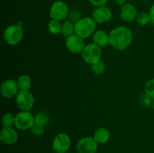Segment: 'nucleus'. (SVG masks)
Here are the masks:
<instances>
[{"label":"nucleus","instance_id":"f257e3e1","mask_svg":"<svg viewBox=\"0 0 154 153\" xmlns=\"http://www.w3.org/2000/svg\"><path fill=\"white\" fill-rule=\"evenodd\" d=\"M132 41V32L126 26H117L109 33V45L118 50H124Z\"/></svg>","mask_w":154,"mask_h":153},{"label":"nucleus","instance_id":"f03ea898","mask_svg":"<svg viewBox=\"0 0 154 153\" xmlns=\"http://www.w3.org/2000/svg\"><path fill=\"white\" fill-rule=\"evenodd\" d=\"M96 23L93 17L84 16L75 24V34L82 38H87L96 32Z\"/></svg>","mask_w":154,"mask_h":153},{"label":"nucleus","instance_id":"7ed1b4c3","mask_svg":"<svg viewBox=\"0 0 154 153\" xmlns=\"http://www.w3.org/2000/svg\"><path fill=\"white\" fill-rule=\"evenodd\" d=\"M3 38L6 43L11 46L19 44L23 38V30L20 24L11 25L5 29Z\"/></svg>","mask_w":154,"mask_h":153},{"label":"nucleus","instance_id":"20e7f679","mask_svg":"<svg viewBox=\"0 0 154 153\" xmlns=\"http://www.w3.org/2000/svg\"><path fill=\"white\" fill-rule=\"evenodd\" d=\"M102 54V51L101 46L95 43H91L85 45L81 52V56L86 63L93 64L100 61Z\"/></svg>","mask_w":154,"mask_h":153},{"label":"nucleus","instance_id":"39448f33","mask_svg":"<svg viewBox=\"0 0 154 153\" xmlns=\"http://www.w3.org/2000/svg\"><path fill=\"white\" fill-rule=\"evenodd\" d=\"M69 8L65 2L58 0L51 4L49 14L51 20L62 21L68 18Z\"/></svg>","mask_w":154,"mask_h":153},{"label":"nucleus","instance_id":"423d86ee","mask_svg":"<svg viewBox=\"0 0 154 153\" xmlns=\"http://www.w3.org/2000/svg\"><path fill=\"white\" fill-rule=\"evenodd\" d=\"M34 96L29 90H20L17 94V106L21 110L29 111L34 106Z\"/></svg>","mask_w":154,"mask_h":153},{"label":"nucleus","instance_id":"0eeeda50","mask_svg":"<svg viewBox=\"0 0 154 153\" xmlns=\"http://www.w3.org/2000/svg\"><path fill=\"white\" fill-rule=\"evenodd\" d=\"M35 122V115L29 111L21 110L15 116L14 125L19 130H26L30 129Z\"/></svg>","mask_w":154,"mask_h":153},{"label":"nucleus","instance_id":"6e6552de","mask_svg":"<svg viewBox=\"0 0 154 153\" xmlns=\"http://www.w3.org/2000/svg\"><path fill=\"white\" fill-rule=\"evenodd\" d=\"M71 146V138L67 134H58L52 141V148L57 153H66Z\"/></svg>","mask_w":154,"mask_h":153},{"label":"nucleus","instance_id":"1a4fd4ad","mask_svg":"<svg viewBox=\"0 0 154 153\" xmlns=\"http://www.w3.org/2000/svg\"><path fill=\"white\" fill-rule=\"evenodd\" d=\"M98 149V142L93 136H84L79 140L76 145L78 153H96Z\"/></svg>","mask_w":154,"mask_h":153},{"label":"nucleus","instance_id":"9d476101","mask_svg":"<svg viewBox=\"0 0 154 153\" xmlns=\"http://www.w3.org/2000/svg\"><path fill=\"white\" fill-rule=\"evenodd\" d=\"M66 46L70 52L78 54L82 52L85 44L84 38L78 36V34H74L66 38Z\"/></svg>","mask_w":154,"mask_h":153},{"label":"nucleus","instance_id":"9b49d317","mask_svg":"<svg viewBox=\"0 0 154 153\" xmlns=\"http://www.w3.org/2000/svg\"><path fill=\"white\" fill-rule=\"evenodd\" d=\"M112 10L106 5L95 8L93 11V18L97 23L102 24L108 22L112 17Z\"/></svg>","mask_w":154,"mask_h":153},{"label":"nucleus","instance_id":"f8f14e48","mask_svg":"<svg viewBox=\"0 0 154 153\" xmlns=\"http://www.w3.org/2000/svg\"><path fill=\"white\" fill-rule=\"evenodd\" d=\"M17 82L14 80H7L5 81L1 86V94L2 95L6 98L16 96L18 92L20 91Z\"/></svg>","mask_w":154,"mask_h":153},{"label":"nucleus","instance_id":"ddd939ff","mask_svg":"<svg viewBox=\"0 0 154 153\" xmlns=\"http://www.w3.org/2000/svg\"><path fill=\"white\" fill-rule=\"evenodd\" d=\"M138 16L137 9L131 3H126L121 6L120 10V16L122 20L126 22H131L136 19Z\"/></svg>","mask_w":154,"mask_h":153},{"label":"nucleus","instance_id":"4468645a","mask_svg":"<svg viewBox=\"0 0 154 153\" xmlns=\"http://www.w3.org/2000/svg\"><path fill=\"white\" fill-rule=\"evenodd\" d=\"M0 140L5 145H13L18 140V134L11 127H3L0 133Z\"/></svg>","mask_w":154,"mask_h":153},{"label":"nucleus","instance_id":"2eb2a0df","mask_svg":"<svg viewBox=\"0 0 154 153\" xmlns=\"http://www.w3.org/2000/svg\"><path fill=\"white\" fill-rule=\"evenodd\" d=\"M111 137V133L106 128L101 127L96 129L93 134V138L98 142V144H105L109 140Z\"/></svg>","mask_w":154,"mask_h":153},{"label":"nucleus","instance_id":"dca6fc26","mask_svg":"<svg viewBox=\"0 0 154 153\" xmlns=\"http://www.w3.org/2000/svg\"><path fill=\"white\" fill-rule=\"evenodd\" d=\"M93 43L99 46H106L109 44V34L102 30H96L93 35Z\"/></svg>","mask_w":154,"mask_h":153},{"label":"nucleus","instance_id":"f3484780","mask_svg":"<svg viewBox=\"0 0 154 153\" xmlns=\"http://www.w3.org/2000/svg\"><path fill=\"white\" fill-rule=\"evenodd\" d=\"M35 121L36 124L46 127L51 121V116L48 112L45 110L38 111L35 115Z\"/></svg>","mask_w":154,"mask_h":153},{"label":"nucleus","instance_id":"a211bd4d","mask_svg":"<svg viewBox=\"0 0 154 153\" xmlns=\"http://www.w3.org/2000/svg\"><path fill=\"white\" fill-rule=\"evenodd\" d=\"M17 82L20 90H29L32 86V80L29 75H21L18 77Z\"/></svg>","mask_w":154,"mask_h":153},{"label":"nucleus","instance_id":"6ab92c4d","mask_svg":"<svg viewBox=\"0 0 154 153\" xmlns=\"http://www.w3.org/2000/svg\"><path fill=\"white\" fill-rule=\"evenodd\" d=\"M62 34L66 38L69 36L75 34V24L69 20H66L63 22V27H62Z\"/></svg>","mask_w":154,"mask_h":153},{"label":"nucleus","instance_id":"aec40b11","mask_svg":"<svg viewBox=\"0 0 154 153\" xmlns=\"http://www.w3.org/2000/svg\"><path fill=\"white\" fill-rule=\"evenodd\" d=\"M62 27L63 23L56 20H51L48 23V30L53 34H59L62 33Z\"/></svg>","mask_w":154,"mask_h":153},{"label":"nucleus","instance_id":"412c9836","mask_svg":"<svg viewBox=\"0 0 154 153\" xmlns=\"http://www.w3.org/2000/svg\"><path fill=\"white\" fill-rule=\"evenodd\" d=\"M136 21L138 24L141 26H146L152 22L150 14L147 13V12H141L139 14H138L136 17Z\"/></svg>","mask_w":154,"mask_h":153},{"label":"nucleus","instance_id":"4be33fe9","mask_svg":"<svg viewBox=\"0 0 154 153\" xmlns=\"http://www.w3.org/2000/svg\"><path fill=\"white\" fill-rule=\"evenodd\" d=\"M139 101L143 106L148 108L153 105V99L147 93H142L139 97Z\"/></svg>","mask_w":154,"mask_h":153},{"label":"nucleus","instance_id":"5701e85b","mask_svg":"<svg viewBox=\"0 0 154 153\" xmlns=\"http://www.w3.org/2000/svg\"><path fill=\"white\" fill-rule=\"evenodd\" d=\"M68 18H69V21H71V22H73L74 24H75L77 22H78V21L81 19V13H80L79 10L76 8L69 9Z\"/></svg>","mask_w":154,"mask_h":153},{"label":"nucleus","instance_id":"b1692460","mask_svg":"<svg viewBox=\"0 0 154 153\" xmlns=\"http://www.w3.org/2000/svg\"><path fill=\"white\" fill-rule=\"evenodd\" d=\"M91 69L95 74H102L105 70V64L103 62L100 60V61L91 64Z\"/></svg>","mask_w":154,"mask_h":153},{"label":"nucleus","instance_id":"393cba45","mask_svg":"<svg viewBox=\"0 0 154 153\" xmlns=\"http://www.w3.org/2000/svg\"><path fill=\"white\" fill-rule=\"evenodd\" d=\"M15 124V116L11 113H6L2 117L3 127H11Z\"/></svg>","mask_w":154,"mask_h":153},{"label":"nucleus","instance_id":"a878e982","mask_svg":"<svg viewBox=\"0 0 154 153\" xmlns=\"http://www.w3.org/2000/svg\"><path fill=\"white\" fill-rule=\"evenodd\" d=\"M30 130H31L32 134L33 135L37 136H42V135L44 134V133H45V126L40 125V124L35 123L32 125V127L30 128Z\"/></svg>","mask_w":154,"mask_h":153},{"label":"nucleus","instance_id":"bb28decb","mask_svg":"<svg viewBox=\"0 0 154 153\" xmlns=\"http://www.w3.org/2000/svg\"><path fill=\"white\" fill-rule=\"evenodd\" d=\"M145 93L154 100V79H150L147 81L145 84Z\"/></svg>","mask_w":154,"mask_h":153},{"label":"nucleus","instance_id":"cd10ccee","mask_svg":"<svg viewBox=\"0 0 154 153\" xmlns=\"http://www.w3.org/2000/svg\"><path fill=\"white\" fill-rule=\"evenodd\" d=\"M89 2L95 8L105 6L107 4L108 0H88Z\"/></svg>","mask_w":154,"mask_h":153},{"label":"nucleus","instance_id":"c85d7f7f","mask_svg":"<svg viewBox=\"0 0 154 153\" xmlns=\"http://www.w3.org/2000/svg\"><path fill=\"white\" fill-rule=\"evenodd\" d=\"M149 14L150 15V17H151L152 22L154 23V4H152V6L150 7V10H149Z\"/></svg>","mask_w":154,"mask_h":153},{"label":"nucleus","instance_id":"c756f323","mask_svg":"<svg viewBox=\"0 0 154 153\" xmlns=\"http://www.w3.org/2000/svg\"><path fill=\"white\" fill-rule=\"evenodd\" d=\"M114 1L117 4L121 6H123V4H125L126 3V0H114Z\"/></svg>","mask_w":154,"mask_h":153},{"label":"nucleus","instance_id":"7c9ffc66","mask_svg":"<svg viewBox=\"0 0 154 153\" xmlns=\"http://www.w3.org/2000/svg\"><path fill=\"white\" fill-rule=\"evenodd\" d=\"M152 107H153V110H154V100H153V105H152Z\"/></svg>","mask_w":154,"mask_h":153}]
</instances>
